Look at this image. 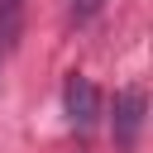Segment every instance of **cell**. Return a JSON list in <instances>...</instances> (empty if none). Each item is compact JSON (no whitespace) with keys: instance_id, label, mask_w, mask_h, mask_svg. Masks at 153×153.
<instances>
[{"instance_id":"cell-1","label":"cell","mask_w":153,"mask_h":153,"mask_svg":"<svg viewBox=\"0 0 153 153\" xmlns=\"http://www.w3.org/2000/svg\"><path fill=\"white\" fill-rule=\"evenodd\" d=\"M62 105H67V124H72L76 134H91V129H96V120H100V91H96L91 76L72 72L67 86H62Z\"/></svg>"},{"instance_id":"cell-2","label":"cell","mask_w":153,"mask_h":153,"mask_svg":"<svg viewBox=\"0 0 153 153\" xmlns=\"http://www.w3.org/2000/svg\"><path fill=\"white\" fill-rule=\"evenodd\" d=\"M143 115H148V100L139 86H124L115 96V115H110V129H115V148L120 153H134L139 134H143Z\"/></svg>"},{"instance_id":"cell-3","label":"cell","mask_w":153,"mask_h":153,"mask_svg":"<svg viewBox=\"0 0 153 153\" xmlns=\"http://www.w3.org/2000/svg\"><path fill=\"white\" fill-rule=\"evenodd\" d=\"M19 10H24V0H0V43H14V33H19Z\"/></svg>"},{"instance_id":"cell-4","label":"cell","mask_w":153,"mask_h":153,"mask_svg":"<svg viewBox=\"0 0 153 153\" xmlns=\"http://www.w3.org/2000/svg\"><path fill=\"white\" fill-rule=\"evenodd\" d=\"M100 5H105V0H67V10H72L76 24H91V19L100 14Z\"/></svg>"},{"instance_id":"cell-5","label":"cell","mask_w":153,"mask_h":153,"mask_svg":"<svg viewBox=\"0 0 153 153\" xmlns=\"http://www.w3.org/2000/svg\"><path fill=\"white\" fill-rule=\"evenodd\" d=\"M0 48H5V43H0Z\"/></svg>"}]
</instances>
